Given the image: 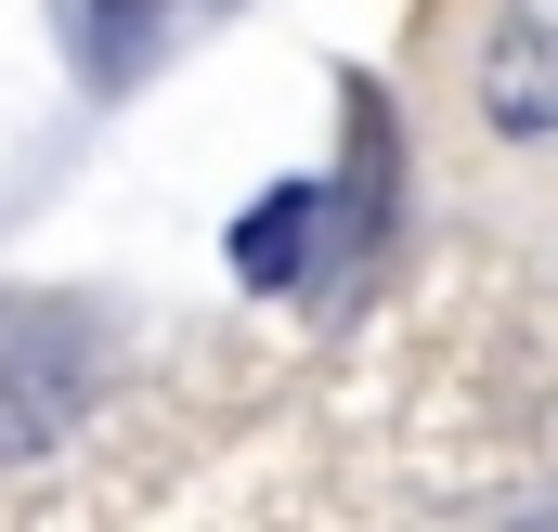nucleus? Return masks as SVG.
Returning <instances> with one entry per match:
<instances>
[{
    "label": "nucleus",
    "instance_id": "obj_4",
    "mask_svg": "<svg viewBox=\"0 0 558 532\" xmlns=\"http://www.w3.org/2000/svg\"><path fill=\"white\" fill-rule=\"evenodd\" d=\"M131 26H143V0H105V65L131 52Z\"/></svg>",
    "mask_w": 558,
    "mask_h": 532
},
{
    "label": "nucleus",
    "instance_id": "obj_1",
    "mask_svg": "<svg viewBox=\"0 0 558 532\" xmlns=\"http://www.w3.org/2000/svg\"><path fill=\"white\" fill-rule=\"evenodd\" d=\"M481 118L507 143H558V26L546 13H507L494 52H481Z\"/></svg>",
    "mask_w": 558,
    "mask_h": 532
},
{
    "label": "nucleus",
    "instance_id": "obj_2",
    "mask_svg": "<svg viewBox=\"0 0 558 532\" xmlns=\"http://www.w3.org/2000/svg\"><path fill=\"white\" fill-rule=\"evenodd\" d=\"M312 221H325V195H312V182H274V195L234 221V273H247V286H286L299 247H312Z\"/></svg>",
    "mask_w": 558,
    "mask_h": 532
},
{
    "label": "nucleus",
    "instance_id": "obj_3",
    "mask_svg": "<svg viewBox=\"0 0 558 532\" xmlns=\"http://www.w3.org/2000/svg\"><path fill=\"white\" fill-rule=\"evenodd\" d=\"M65 402H78V377H65L52 351H0V455H39Z\"/></svg>",
    "mask_w": 558,
    "mask_h": 532
}]
</instances>
